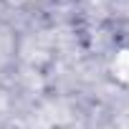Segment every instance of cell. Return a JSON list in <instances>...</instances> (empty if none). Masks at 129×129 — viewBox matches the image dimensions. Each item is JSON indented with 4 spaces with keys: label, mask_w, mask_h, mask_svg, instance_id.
<instances>
[{
    "label": "cell",
    "mask_w": 129,
    "mask_h": 129,
    "mask_svg": "<svg viewBox=\"0 0 129 129\" xmlns=\"http://www.w3.org/2000/svg\"><path fill=\"white\" fill-rule=\"evenodd\" d=\"M18 61H20V33L10 20L0 18V81H5L18 69Z\"/></svg>",
    "instance_id": "obj_1"
}]
</instances>
